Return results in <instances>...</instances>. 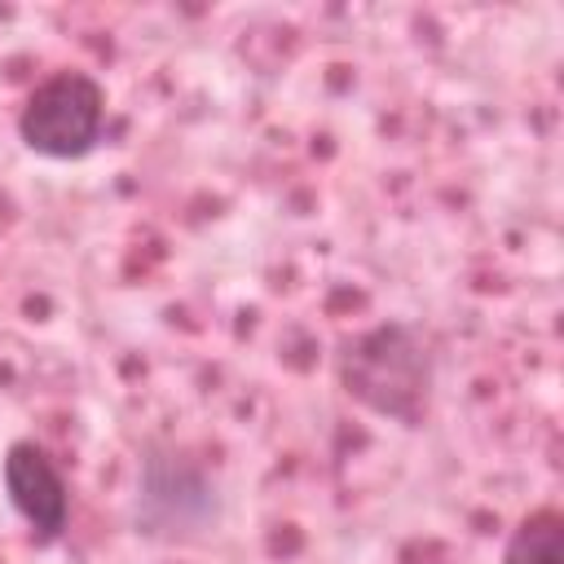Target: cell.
Wrapping results in <instances>:
<instances>
[{"label": "cell", "mask_w": 564, "mask_h": 564, "mask_svg": "<svg viewBox=\"0 0 564 564\" xmlns=\"http://www.w3.org/2000/svg\"><path fill=\"white\" fill-rule=\"evenodd\" d=\"M216 520H220V489L212 471L172 445H145L137 467V498H132L137 533L194 538L207 533Z\"/></svg>", "instance_id": "2"}, {"label": "cell", "mask_w": 564, "mask_h": 564, "mask_svg": "<svg viewBox=\"0 0 564 564\" xmlns=\"http://www.w3.org/2000/svg\"><path fill=\"white\" fill-rule=\"evenodd\" d=\"M0 480L13 502V511L31 524L40 542H57L70 520V494L53 463V454L35 441H13L0 458Z\"/></svg>", "instance_id": "4"}, {"label": "cell", "mask_w": 564, "mask_h": 564, "mask_svg": "<svg viewBox=\"0 0 564 564\" xmlns=\"http://www.w3.org/2000/svg\"><path fill=\"white\" fill-rule=\"evenodd\" d=\"M106 123V88L84 70H57L31 88L18 115L26 150L53 163H75L97 150Z\"/></svg>", "instance_id": "3"}, {"label": "cell", "mask_w": 564, "mask_h": 564, "mask_svg": "<svg viewBox=\"0 0 564 564\" xmlns=\"http://www.w3.org/2000/svg\"><path fill=\"white\" fill-rule=\"evenodd\" d=\"M502 564H564V516L551 507L524 516L502 546Z\"/></svg>", "instance_id": "5"}, {"label": "cell", "mask_w": 564, "mask_h": 564, "mask_svg": "<svg viewBox=\"0 0 564 564\" xmlns=\"http://www.w3.org/2000/svg\"><path fill=\"white\" fill-rule=\"evenodd\" d=\"M432 348L423 339L419 326L410 322H383L357 339L344 344L339 352V383L344 392L401 427H419L427 419V401H432Z\"/></svg>", "instance_id": "1"}]
</instances>
